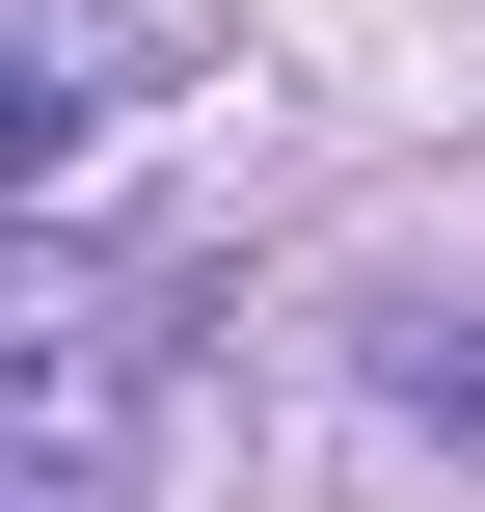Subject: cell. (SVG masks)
<instances>
[{
	"mask_svg": "<svg viewBox=\"0 0 485 512\" xmlns=\"http://www.w3.org/2000/svg\"><path fill=\"white\" fill-rule=\"evenodd\" d=\"M135 324H162L135 270L0 243V486H27V512H108V486H135V432H162V351H135Z\"/></svg>",
	"mask_w": 485,
	"mask_h": 512,
	"instance_id": "cell-1",
	"label": "cell"
},
{
	"mask_svg": "<svg viewBox=\"0 0 485 512\" xmlns=\"http://www.w3.org/2000/svg\"><path fill=\"white\" fill-rule=\"evenodd\" d=\"M216 54V0H0V81H54V108H108V81H189Z\"/></svg>",
	"mask_w": 485,
	"mask_h": 512,
	"instance_id": "cell-2",
	"label": "cell"
},
{
	"mask_svg": "<svg viewBox=\"0 0 485 512\" xmlns=\"http://www.w3.org/2000/svg\"><path fill=\"white\" fill-rule=\"evenodd\" d=\"M54 135H81V108H54V81H0V189H27V162H54Z\"/></svg>",
	"mask_w": 485,
	"mask_h": 512,
	"instance_id": "cell-3",
	"label": "cell"
}]
</instances>
